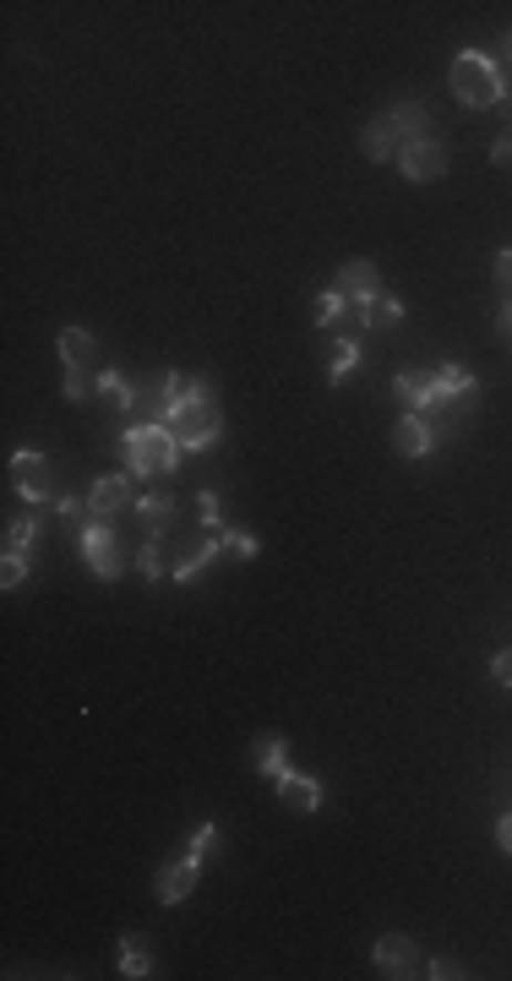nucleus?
Masks as SVG:
<instances>
[{"label": "nucleus", "mask_w": 512, "mask_h": 981, "mask_svg": "<svg viewBox=\"0 0 512 981\" xmlns=\"http://www.w3.org/2000/svg\"><path fill=\"white\" fill-rule=\"evenodd\" d=\"M164 426H170V437H175L186 453H207V448L224 437V409H218V398H213V388H207V382L186 377V388L175 392V403H170Z\"/></svg>", "instance_id": "nucleus-1"}, {"label": "nucleus", "mask_w": 512, "mask_h": 981, "mask_svg": "<svg viewBox=\"0 0 512 981\" xmlns=\"http://www.w3.org/2000/svg\"><path fill=\"white\" fill-rule=\"evenodd\" d=\"M121 458H126V474L158 480V474H175V469H181L186 448L170 437V426L142 420V426H126V431H121Z\"/></svg>", "instance_id": "nucleus-2"}, {"label": "nucleus", "mask_w": 512, "mask_h": 981, "mask_svg": "<svg viewBox=\"0 0 512 981\" xmlns=\"http://www.w3.org/2000/svg\"><path fill=\"white\" fill-rule=\"evenodd\" d=\"M452 93L463 110H502L508 104V76L485 50H463L452 61Z\"/></svg>", "instance_id": "nucleus-3"}, {"label": "nucleus", "mask_w": 512, "mask_h": 981, "mask_svg": "<svg viewBox=\"0 0 512 981\" xmlns=\"http://www.w3.org/2000/svg\"><path fill=\"white\" fill-rule=\"evenodd\" d=\"M11 491L33 508H55L61 502V486H55V469L39 448H17L11 453Z\"/></svg>", "instance_id": "nucleus-4"}, {"label": "nucleus", "mask_w": 512, "mask_h": 981, "mask_svg": "<svg viewBox=\"0 0 512 981\" xmlns=\"http://www.w3.org/2000/svg\"><path fill=\"white\" fill-rule=\"evenodd\" d=\"M76 545H82V562L93 568V579H121V540H115V529L104 519H88L76 529Z\"/></svg>", "instance_id": "nucleus-5"}, {"label": "nucleus", "mask_w": 512, "mask_h": 981, "mask_svg": "<svg viewBox=\"0 0 512 981\" xmlns=\"http://www.w3.org/2000/svg\"><path fill=\"white\" fill-rule=\"evenodd\" d=\"M371 960H377V971L392 981H409V977H426V954L414 949V938H403V932H382L377 938V949H371Z\"/></svg>", "instance_id": "nucleus-6"}, {"label": "nucleus", "mask_w": 512, "mask_h": 981, "mask_svg": "<svg viewBox=\"0 0 512 981\" xmlns=\"http://www.w3.org/2000/svg\"><path fill=\"white\" fill-rule=\"evenodd\" d=\"M88 502V519H115V513H126L136 508V474H104V480H93V491L82 497Z\"/></svg>", "instance_id": "nucleus-7"}, {"label": "nucleus", "mask_w": 512, "mask_h": 981, "mask_svg": "<svg viewBox=\"0 0 512 981\" xmlns=\"http://www.w3.org/2000/svg\"><path fill=\"white\" fill-rule=\"evenodd\" d=\"M398 170H403L409 181H442V175H448V147H442L437 136H414V142L398 147Z\"/></svg>", "instance_id": "nucleus-8"}, {"label": "nucleus", "mask_w": 512, "mask_h": 981, "mask_svg": "<svg viewBox=\"0 0 512 981\" xmlns=\"http://www.w3.org/2000/svg\"><path fill=\"white\" fill-rule=\"evenodd\" d=\"M431 392H437V409H431V415H442V409H463V415H469V403H474L480 382H474V371H463V366L442 360V366L431 371Z\"/></svg>", "instance_id": "nucleus-9"}, {"label": "nucleus", "mask_w": 512, "mask_h": 981, "mask_svg": "<svg viewBox=\"0 0 512 981\" xmlns=\"http://www.w3.org/2000/svg\"><path fill=\"white\" fill-rule=\"evenodd\" d=\"M437 426H431V415H403L398 426H392V448L403 458H431L437 453Z\"/></svg>", "instance_id": "nucleus-10"}, {"label": "nucleus", "mask_w": 512, "mask_h": 981, "mask_svg": "<svg viewBox=\"0 0 512 981\" xmlns=\"http://www.w3.org/2000/svg\"><path fill=\"white\" fill-rule=\"evenodd\" d=\"M196 878H202V856H192V850H186L181 861L158 867V906H181L196 889Z\"/></svg>", "instance_id": "nucleus-11"}, {"label": "nucleus", "mask_w": 512, "mask_h": 981, "mask_svg": "<svg viewBox=\"0 0 512 981\" xmlns=\"http://www.w3.org/2000/svg\"><path fill=\"white\" fill-rule=\"evenodd\" d=\"M332 289H344L349 300H371V295H382V273H377V262L355 257V262H344V267H338Z\"/></svg>", "instance_id": "nucleus-12"}, {"label": "nucleus", "mask_w": 512, "mask_h": 981, "mask_svg": "<svg viewBox=\"0 0 512 981\" xmlns=\"http://www.w3.org/2000/svg\"><path fill=\"white\" fill-rule=\"evenodd\" d=\"M218 556H224V545H218V534H207V540H196V545H186V551L175 556L170 579H175V584H196V579H202Z\"/></svg>", "instance_id": "nucleus-13"}, {"label": "nucleus", "mask_w": 512, "mask_h": 981, "mask_svg": "<svg viewBox=\"0 0 512 981\" xmlns=\"http://www.w3.org/2000/svg\"><path fill=\"white\" fill-rule=\"evenodd\" d=\"M273 785H278V801H284L289 813H317V807H321V780H311V775L284 769Z\"/></svg>", "instance_id": "nucleus-14"}, {"label": "nucleus", "mask_w": 512, "mask_h": 981, "mask_svg": "<svg viewBox=\"0 0 512 981\" xmlns=\"http://www.w3.org/2000/svg\"><path fill=\"white\" fill-rule=\"evenodd\" d=\"M392 398H398L409 415H431V409H437V392H431V377H426V371H398V377H392Z\"/></svg>", "instance_id": "nucleus-15"}, {"label": "nucleus", "mask_w": 512, "mask_h": 981, "mask_svg": "<svg viewBox=\"0 0 512 981\" xmlns=\"http://www.w3.org/2000/svg\"><path fill=\"white\" fill-rule=\"evenodd\" d=\"M387 126L398 131L403 142H414V136H437V121H431V110H426V104H414V99H398V104L387 110Z\"/></svg>", "instance_id": "nucleus-16"}, {"label": "nucleus", "mask_w": 512, "mask_h": 981, "mask_svg": "<svg viewBox=\"0 0 512 981\" xmlns=\"http://www.w3.org/2000/svg\"><path fill=\"white\" fill-rule=\"evenodd\" d=\"M252 769L256 775H267V780H278L284 769H289V742L278 736V730H262L252 742Z\"/></svg>", "instance_id": "nucleus-17"}, {"label": "nucleus", "mask_w": 512, "mask_h": 981, "mask_svg": "<svg viewBox=\"0 0 512 981\" xmlns=\"http://www.w3.org/2000/svg\"><path fill=\"white\" fill-rule=\"evenodd\" d=\"M136 523H142V534H164L170 523H175V497L170 491H147V497H136Z\"/></svg>", "instance_id": "nucleus-18"}, {"label": "nucleus", "mask_w": 512, "mask_h": 981, "mask_svg": "<svg viewBox=\"0 0 512 981\" xmlns=\"http://www.w3.org/2000/svg\"><path fill=\"white\" fill-rule=\"evenodd\" d=\"M398 147H403V136L387 126V115L366 121V131H360V153H366L371 164H387V159H398Z\"/></svg>", "instance_id": "nucleus-19"}, {"label": "nucleus", "mask_w": 512, "mask_h": 981, "mask_svg": "<svg viewBox=\"0 0 512 981\" xmlns=\"http://www.w3.org/2000/svg\"><path fill=\"white\" fill-rule=\"evenodd\" d=\"M61 360H65V371H93V360H99V338H93L88 327H65L61 333Z\"/></svg>", "instance_id": "nucleus-20"}, {"label": "nucleus", "mask_w": 512, "mask_h": 981, "mask_svg": "<svg viewBox=\"0 0 512 981\" xmlns=\"http://www.w3.org/2000/svg\"><path fill=\"white\" fill-rule=\"evenodd\" d=\"M355 366H360V338L355 333H338L332 338V349H327V382L338 388V382H349L355 377Z\"/></svg>", "instance_id": "nucleus-21"}, {"label": "nucleus", "mask_w": 512, "mask_h": 981, "mask_svg": "<svg viewBox=\"0 0 512 981\" xmlns=\"http://www.w3.org/2000/svg\"><path fill=\"white\" fill-rule=\"evenodd\" d=\"M99 398H104L110 409H121V415H131V409L142 403V388H136L131 377H121V371H99Z\"/></svg>", "instance_id": "nucleus-22"}, {"label": "nucleus", "mask_w": 512, "mask_h": 981, "mask_svg": "<svg viewBox=\"0 0 512 981\" xmlns=\"http://www.w3.org/2000/svg\"><path fill=\"white\" fill-rule=\"evenodd\" d=\"M39 534H44V513H33V519H11L6 523V551L28 556V551H39Z\"/></svg>", "instance_id": "nucleus-23"}, {"label": "nucleus", "mask_w": 512, "mask_h": 981, "mask_svg": "<svg viewBox=\"0 0 512 981\" xmlns=\"http://www.w3.org/2000/svg\"><path fill=\"white\" fill-rule=\"evenodd\" d=\"M344 323H349V295H344V289H327L317 300V327L321 333H344Z\"/></svg>", "instance_id": "nucleus-24"}, {"label": "nucleus", "mask_w": 512, "mask_h": 981, "mask_svg": "<svg viewBox=\"0 0 512 981\" xmlns=\"http://www.w3.org/2000/svg\"><path fill=\"white\" fill-rule=\"evenodd\" d=\"M121 977H131V981L153 977V954H147L142 938H121Z\"/></svg>", "instance_id": "nucleus-25"}, {"label": "nucleus", "mask_w": 512, "mask_h": 981, "mask_svg": "<svg viewBox=\"0 0 512 981\" xmlns=\"http://www.w3.org/2000/svg\"><path fill=\"white\" fill-rule=\"evenodd\" d=\"M136 568H142V579H147V584H158V579H164V534H147V540H142Z\"/></svg>", "instance_id": "nucleus-26"}, {"label": "nucleus", "mask_w": 512, "mask_h": 981, "mask_svg": "<svg viewBox=\"0 0 512 981\" xmlns=\"http://www.w3.org/2000/svg\"><path fill=\"white\" fill-rule=\"evenodd\" d=\"M218 545H224V556H256L262 551V540H256L252 529H229V523L218 529Z\"/></svg>", "instance_id": "nucleus-27"}, {"label": "nucleus", "mask_w": 512, "mask_h": 981, "mask_svg": "<svg viewBox=\"0 0 512 981\" xmlns=\"http://www.w3.org/2000/svg\"><path fill=\"white\" fill-rule=\"evenodd\" d=\"M0 584H6V589H22V584H28V556L6 551V562H0Z\"/></svg>", "instance_id": "nucleus-28"}, {"label": "nucleus", "mask_w": 512, "mask_h": 981, "mask_svg": "<svg viewBox=\"0 0 512 981\" xmlns=\"http://www.w3.org/2000/svg\"><path fill=\"white\" fill-rule=\"evenodd\" d=\"M196 508H202V523H207V534H218V529H224V508H218V491H202V497H196Z\"/></svg>", "instance_id": "nucleus-29"}, {"label": "nucleus", "mask_w": 512, "mask_h": 981, "mask_svg": "<svg viewBox=\"0 0 512 981\" xmlns=\"http://www.w3.org/2000/svg\"><path fill=\"white\" fill-rule=\"evenodd\" d=\"M213 846H218V829H213V824H196L192 856H202V861H207V856H213Z\"/></svg>", "instance_id": "nucleus-30"}, {"label": "nucleus", "mask_w": 512, "mask_h": 981, "mask_svg": "<svg viewBox=\"0 0 512 981\" xmlns=\"http://www.w3.org/2000/svg\"><path fill=\"white\" fill-rule=\"evenodd\" d=\"M491 682H496V687H512V650L491 654Z\"/></svg>", "instance_id": "nucleus-31"}, {"label": "nucleus", "mask_w": 512, "mask_h": 981, "mask_svg": "<svg viewBox=\"0 0 512 981\" xmlns=\"http://www.w3.org/2000/svg\"><path fill=\"white\" fill-rule=\"evenodd\" d=\"M491 267H496V289H502V295H512V246H508V252H496V262H491Z\"/></svg>", "instance_id": "nucleus-32"}, {"label": "nucleus", "mask_w": 512, "mask_h": 981, "mask_svg": "<svg viewBox=\"0 0 512 981\" xmlns=\"http://www.w3.org/2000/svg\"><path fill=\"white\" fill-rule=\"evenodd\" d=\"M491 164H496V170H512V131H502V136L491 142Z\"/></svg>", "instance_id": "nucleus-33"}, {"label": "nucleus", "mask_w": 512, "mask_h": 981, "mask_svg": "<svg viewBox=\"0 0 512 981\" xmlns=\"http://www.w3.org/2000/svg\"><path fill=\"white\" fill-rule=\"evenodd\" d=\"M426 977H431V981H452V977H463V971H458L452 960H426Z\"/></svg>", "instance_id": "nucleus-34"}, {"label": "nucleus", "mask_w": 512, "mask_h": 981, "mask_svg": "<svg viewBox=\"0 0 512 981\" xmlns=\"http://www.w3.org/2000/svg\"><path fill=\"white\" fill-rule=\"evenodd\" d=\"M496 846L512 856V813H502V818H496Z\"/></svg>", "instance_id": "nucleus-35"}, {"label": "nucleus", "mask_w": 512, "mask_h": 981, "mask_svg": "<svg viewBox=\"0 0 512 981\" xmlns=\"http://www.w3.org/2000/svg\"><path fill=\"white\" fill-rule=\"evenodd\" d=\"M55 513H61V519H76V513H88V502H76V497H65V491H61V502H55Z\"/></svg>", "instance_id": "nucleus-36"}, {"label": "nucleus", "mask_w": 512, "mask_h": 981, "mask_svg": "<svg viewBox=\"0 0 512 981\" xmlns=\"http://www.w3.org/2000/svg\"><path fill=\"white\" fill-rule=\"evenodd\" d=\"M496 333H502V338H508V344H512V295H508V300H502V317H496Z\"/></svg>", "instance_id": "nucleus-37"}, {"label": "nucleus", "mask_w": 512, "mask_h": 981, "mask_svg": "<svg viewBox=\"0 0 512 981\" xmlns=\"http://www.w3.org/2000/svg\"><path fill=\"white\" fill-rule=\"evenodd\" d=\"M508 55H512V33H508Z\"/></svg>", "instance_id": "nucleus-38"}, {"label": "nucleus", "mask_w": 512, "mask_h": 981, "mask_svg": "<svg viewBox=\"0 0 512 981\" xmlns=\"http://www.w3.org/2000/svg\"><path fill=\"white\" fill-rule=\"evenodd\" d=\"M508 110H512V104H508Z\"/></svg>", "instance_id": "nucleus-39"}]
</instances>
